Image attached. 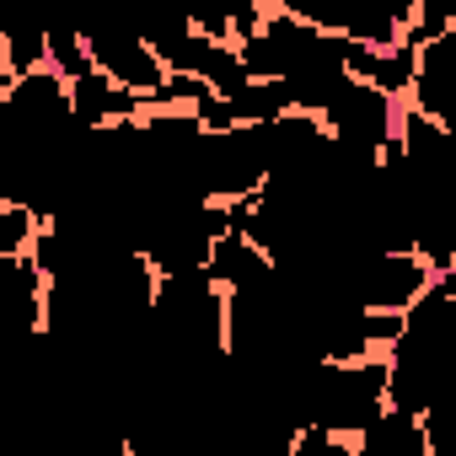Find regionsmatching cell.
Instances as JSON below:
<instances>
[{"instance_id": "1", "label": "cell", "mask_w": 456, "mask_h": 456, "mask_svg": "<svg viewBox=\"0 0 456 456\" xmlns=\"http://www.w3.org/2000/svg\"><path fill=\"white\" fill-rule=\"evenodd\" d=\"M290 408H296L301 429H322L333 440H360L387 413V360L312 365V370H301Z\"/></svg>"}, {"instance_id": "2", "label": "cell", "mask_w": 456, "mask_h": 456, "mask_svg": "<svg viewBox=\"0 0 456 456\" xmlns=\"http://www.w3.org/2000/svg\"><path fill=\"white\" fill-rule=\"evenodd\" d=\"M134 33L161 60L167 76H183V81L204 86L209 97H232L237 86H248L242 54L232 44H215L209 33H199L188 17H156V22H140Z\"/></svg>"}, {"instance_id": "3", "label": "cell", "mask_w": 456, "mask_h": 456, "mask_svg": "<svg viewBox=\"0 0 456 456\" xmlns=\"http://www.w3.org/2000/svg\"><path fill=\"white\" fill-rule=\"evenodd\" d=\"M76 33H81V49H86V60H92V70H97L108 86L140 97L145 108H161V102H167L172 76H167L161 60L140 44L134 28H76Z\"/></svg>"}, {"instance_id": "4", "label": "cell", "mask_w": 456, "mask_h": 456, "mask_svg": "<svg viewBox=\"0 0 456 456\" xmlns=\"http://www.w3.org/2000/svg\"><path fill=\"white\" fill-rule=\"evenodd\" d=\"M49 70H54L65 86H76L81 76H92V60H86L76 28H49Z\"/></svg>"}, {"instance_id": "5", "label": "cell", "mask_w": 456, "mask_h": 456, "mask_svg": "<svg viewBox=\"0 0 456 456\" xmlns=\"http://www.w3.org/2000/svg\"><path fill=\"white\" fill-rule=\"evenodd\" d=\"M12 92V70H6V54H0V97Z\"/></svg>"}]
</instances>
